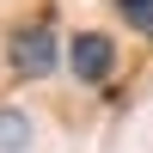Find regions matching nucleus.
I'll use <instances>...</instances> for the list:
<instances>
[{
  "label": "nucleus",
  "mask_w": 153,
  "mask_h": 153,
  "mask_svg": "<svg viewBox=\"0 0 153 153\" xmlns=\"http://www.w3.org/2000/svg\"><path fill=\"white\" fill-rule=\"evenodd\" d=\"M6 55H12V74H19V80H43V74H55V55H61L55 25H25V31H12Z\"/></svg>",
  "instance_id": "1"
},
{
  "label": "nucleus",
  "mask_w": 153,
  "mask_h": 153,
  "mask_svg": "<svg viewBox=\"0 0 153 153\" xmlns=\"http://www.w3.org/2000/svg\"><path fill=\"white\" fill-rule=\"evenodd\" d=\"M68 68L80 74L86 86H98V80H110V68H117V43H110L104 31H80L68 43Z\"/></svg>",
  "instance_id": "2"
},
{
  "label": "nucleus",
  "mask_w": 153,
  "mask_h": 153,
  "mask_svg": "<svg viewBox=\"0 0 153 153\" xmlns=\"http://www.w3.org/2000/svg\"><path fill=\"white\" fill-rule=\"evenodd\" d=\"M0 153H31V117L25 110H0Z\"/></svg>",
  "instance_id": "3"
},
{
  "label": "nucleus",
  "mask_w": 153,
  "mask_h": 153,
  "mask_svg": "<svg viewBox=\"0 0 153 153\" xmlns=\"http://www.w3.org/2000/svg\"><path fill=\"white\" fill-rule=\"evenodd\" d=\"M117 12L135 25V31H153V0H117Z\"/></svg>",
  "instance_id": "4"
}]
</instances>
